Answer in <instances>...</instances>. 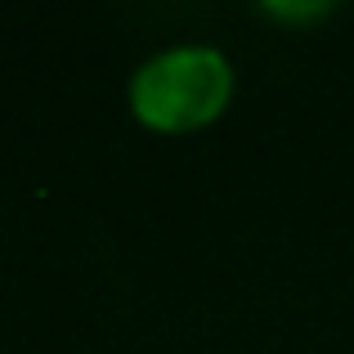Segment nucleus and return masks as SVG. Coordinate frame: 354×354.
I'll list each match as a JSON object with an SVG mask.
<instances>
[{"mask_svg": "<svg viewBox=\"0 0 354 354\" xmlns=\"http://www.w3.org/2000/svg\"><path fill=\"white\" fill-rule=\"evenodd\" d=\"M126 99L139 126L162 130V135H189L211 126L229 108L234 63L225 50L202 41L166 45L130 72Z\"/></svg>", "mask_w": 354, "mask_h": 354, "instance_id": "nucleus-1", "label": "nucleus"}, {"mask_svg": "<svg viewBox=\"0 0 354 354\" xmlns=\"http://www.w3.org/2000/svg\"><path fill=\"white\" fill-rule=\"evenodd\" d=\"M332 5H265V14H274V18H319V14H328Z\"/></svg>", "mask_w": 354, "mask_h": 354, "instance_id": "nucleus-2", "label": "nucleus"}]
</instances>
